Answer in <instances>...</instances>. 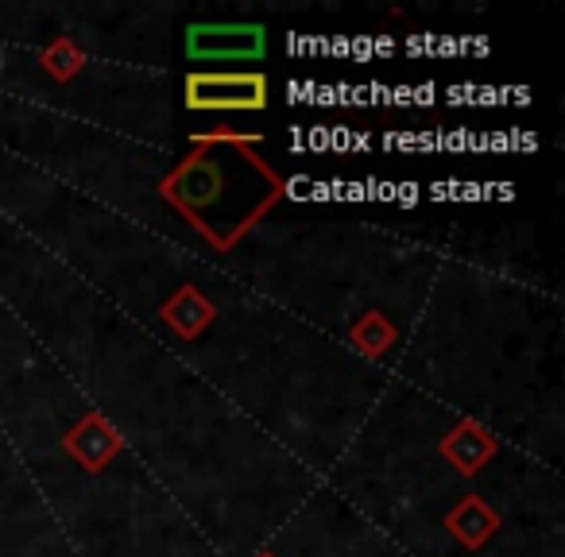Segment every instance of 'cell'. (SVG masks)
Instances as JSON below:
<instances>
[{
	"instance_id": "obj_2",
	"label": "cell",
	"mask_w": 565,
	"mask_h": 557,
	"mask_svg": "<svg viewBox=\"0 0 565 557\" xmlns=\"http://www.w3.org/2000/svg\"><path fill=\"white\" fill-rule=\"evenodd\" d=\"M267 78L259 71L186 74V109L194 113H259L267 109Z\"/></svg>"
},
{
	"instance_id": "obj_9",
	"label": "cell",
	"mask_w": 565,
	"mask_h": 557,
	"mask_svg": "<svg viewBox=\"0 0 565 557\" xmlns=\"http://www.w3.org/2000/svg\"><path fill=\"white\" fill-rule=\"evenodd\" d=\"M86 51L78 47L74 40H66V35H58V40H51L47 47H43V55H40V66L51 74L55 82H71V78H78L82 71H86Z\"/></svg>"
},
{
	"instance_id": "obj_8",
	"label": "cell",
	"mask_w": 565,
	"mask_h": 557,
	"mask_svg": "<svg viewBox=\"0 0 565 557\" xmlns=\"http://www.w3.org/2000/svg\"><path fill=\"white\" fill-rule=\"evenodd\" d=\"M349 341H353V349L361 356H369V361H380V356H384L387 349L399 341V330H395V325L387 322L380 310H364V314L356 318L353 325H349Z\"/></svg>"
},
{
	"instance_id": "obj_3",
	"label": "cell",
	"mask_w": 565,
	"mask_h": 557,
	"mask_svg": "<svg viewBox=\"0 0 565 557\" xmlns=\"http://www.w3.org/2000/svg\"><path fill=\"white\" fill-rule=\"evenodd\" d=\"M186 55L194 63H259L267 55L264 24H190Z\"/></svg>"
},
{
	"instance_id": "obj_1",
	"label": "cell",
	"mask_w": 565,
	"mask_h": 557,
	"mask_svg": "<svg viewBox=\"0 0 565 557\" xmlns=\"http://www.w3.org/2000/svg\"><path fill=\"white\" fill-rule=\"evenodd\" d=\"M225 186H228L225 163H221L217 156H210V148L194 143V151L159 182V194H163L190 225H198V213L217 205L221 197H225Z\"/></svg>"
},
{
	"instance_id": "obj_10",
	"label": "cell",
	"mask_w": 565,
	"mask_h": 557,
	"mask_svg": "<svg viewBox=\"0 0 565 557\" xmlns=\"http://www.w3.org/2000/svg\"><path fill=\"white\" fill-rule=\"evenodd\" d=\"M259 557H275V554H259Z\"/></svg>"
},
{
	"instance_id": "obj_5",
	"label": "cell",
	"mask_w": 565,
	"mask_h": 557,
	"mask_svg": "<svg viewBox=\"0 0 565 557\" xmlns=\"http://www.w3.org/2000/svg\"><path fill=\"white\" fill-rule=\"evenodd\" d=\"M495 449H500L495 438L480 422H472V418H461V422L438 441V453L454 464L457 476H477V472L495 457Z\"/></svg>"
},
{
	"instance_id": "obj_4",
	"label": "cell",
	"mask_w": 565,
	"mask_h": 557,
	"mask_svg": "<svg viewBox=\"0 0 565 557\" xmlns=\"http://www.w3.org/2000/svg\"><path fill=\"white\" fill-rule=\"evenodd\" d=\"M120 449H125V438H120V430L102 415V410L82 415L78 422L63 433V453H71L82 472L109 469V464L120 457Z\"/></svg>"
},
{
	"instance_id": "obj_7",
	"label": "cell",
	"mask_w": 565,
	"mask_h": 557,
	"mask_svg": "<svg viewBox=\"0 0 565 557\" xmlns=\"http://www.w3.org/2000/svg\"><path fill=\"white\" fill-rule=\"evenodd\" d=\"M446 531L461 542L465 549H484L492 534L500 531V515L488 500L480 495H465L446 511Z\"/></svg>"
},
{
	"instance_id": "obj_6",
	"label": "cell",
	"mask_w": 565,
	"mask_h": 557,
	"mask_svg": "<svg viewBox=\"0 0 565 557\" xmlns=\"http://www.w3.org/2000/svg\"><path fill=\"white\" fill-rule=\"evenodd\" d=\"M159 322H163L179 341H198L213 322H217V307H213L194 283H182L179 291L163 302Z\"/></svg>"
}]
</instances>
